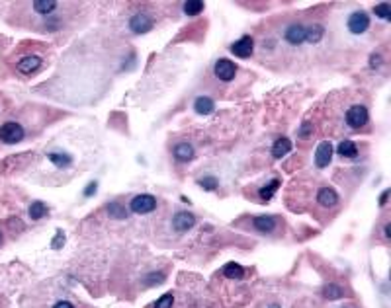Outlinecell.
I'll return each mask as SVG.
<instances>
[{"label": "cell", "instance_id": "1", "mask_svg": "<svg viewBox=\"0 0 391 308\" xmlns=\"http://www.w3.org/2000/svg\"><path fill=\"white\" fill-rule=\"evenodd\" d=\"M370 115H368V110L364 106H352L348 111H346V123L352 127V129H360L368 123Z\"/></svg>", "mask_w": 391, "mask_h": 308}, {"label": "cell", "instance_id": "2", "mask_svg": "<svg viewBox=\"0 0 391 308\" xmlns=\"http://www.w3.org/2000/svg\"><path fill=\"white\" fill-rule=\"evenodd\" d=\"M0 139H2V143H6V145L20 143V141L24 139V129H22V125H18V123H14V121L4 123V125L0 127Z\"/></svg>", "mask_w": 391, "mask_h": 308}, {"label": "cell", "instance_id": "3", "mask_svg": "<svg viewBox=\"0 0 391 308\" xmlns=\"http://www.w3.org/2000/svg\"><path fill=\"white\" fill-rule=\"evenodd\" d=\"M155 207H157V199L153 195H137L131 199V211L137 215L151 213V211H155Z\"/></svg>", "mask_w": 391, "mask_h": 308}, {"label": "cell", "instance_id": "4", "mask_svg": "<svg viewBox=\"0 0 391 308\" xmlns=\"http://www.w3.org/2000/svg\"><path fill=\"white\" fill-rule=\"evenodd\" d=\"M213 72H215V76H217L219 80L229 82V80L235 78V74H237V66H235L231 61H227V59H219V61L215 63V66H213Z\"/></svg>", "mask_w": 391, "mask_h": 308}, {"label": "cell", "instance_id": "5", "mask_svg": "<svg viewBox=\"0 0 391 308\" xmlns=\"http://www.w3.org/2000/svg\"><path fill=\"white\" fill-rule=\"evenodd\" d=\"M370 27V18L366 12H354L348 18V29L352 33H364Z\"/></svg>", "mask_w": 391, "mask_h": 308}, {"label": "cell", "instance_id": "6", "mask_svg": "<svg viewBox=\"0 0 391 308\" xmlns=\"http://www.w3.org/2000/svg\"><path fill=\"white\" fill-rule=\"evenodd\" d=\"M129 27H131V31H135V33H147V31L153 27V20H151L147 14H135V16L129 20Z\"/></svg>", "mask_w": 391, "mask_h": 308}, {"label": "cell", "instance_id": "7", "mask_svg": "<svg viewBox=\"0 0 391 308\" xmlns=\"http://www.w3.org/2000/svg\"><path fill=\"white\" fill-rule=\"evenodd\" d=\"M252 49H254V43H252L250 37H241L239 41H235V43L231 45V51H233L237 57H241V59L250 57V55H252Z\"/></svg>", "mask_w": 391, "mask_h": 308}, {"label": "cell", "instance_id": "8", "mask_svg": "<svg viewBox=\"0 0 391 308\" xmlns=\"http://www.w3.org/2000/svg\"><path fill=\"white\" fill-rule=\"evenodd\" d=\"M331 158H333V147H331L329 141H323V143L317 147V153H315V164H317L319 168H325V166H329Z\"/></svg>", "mask_w": 391, "mask_h": 308}, {"label": "cell", "instance_id": "9", "mask_svg": "<svg viewBox=\"0 0 391 308\" xmlns=\"http://www.w3.org/2000/svg\"><path fill=\"white\" fill-rule=\"evenodd\" d=\"M286 41L292 43V45H299L305 41V25H299V23H293L286 29Z\"/></svg>", "mask_w": 391, "mask_h": 308}, {"label": "cell", "instance_id": "10", "mask_svg": "<svg viewBox=\"0 0 391 308\" xmlns=\"http://www.w3.org/2000/svg\"><path fill=\"white\" fill-rule=\"evenodd\" d=\"M194 222H196L194 215H190V213H178L174 217V220H172V224H174V228L178 232H186L188 228L194 226Z\"/></svg>", "mask_w": 391, "mask_h": 308}, {"label": "cell", "instance_id": "11", "mask_svg": "<svg viewBox=\"0 0 391 308\" xmlns=\"http://www.w3.org/2000/svg\"><path fill=\"white\" fill-rule=\"evenodd\" d=\"M39 66H41V59H39V57H24V59L18 63V70L24 72V74H31V72H35Z\"/></svg>", "mask_w": 391, "mask_h": 308}, {"label": "cell", "instance_id": "12", "mask_svg": "<svg viewBox=\"0 0 391 308\" xmlns=\"http://www.w3.org/2000/svg\"><path fill=\"white\" fill-rule=\"evenodd\" d=\"M317 199H319V203H321L323 207H335L337 201H339V195H337L335 189H331V187H323V189H319Z\"/></svg>", "mask_w": 391, "mask_h": 308}, {"label": "cell", "instance_id": "13", "mask_svg": "<svg viewBox=\"0 0 391 308\" xmlns=\"http://www.w3.org/2000/svg\"><path fill=\"white\" fill-rule=\"evenodd\" d=\"M254 228L260 230V232H272L276 228V219L274 217H266V215H260L254 219Z\"/></svg>", "mask_w": 391, "mask_h": 308}, {"label": "cell", "instance_id": "14", "mask_svg": "<svg viewBox=\"0 0 391 308\" xmlns=\"http://www.w3.org/2000/svg\"><path fill=\"white\" fill-rule=\"evenodd\" d=\"M290 151H292L290 139L282 137V139H278V141L274 143V147H272V156H274V158H282V156H286Z\"/></svg>", "mask_w": 391, "mask_h": 308}, {"label": "cell", "instance_id": "15", "mask_svg": "<svg viewBox=\"0 0 391 308\" xmlns=\"http://www.w3.org/2000/svg\"><path fill=\"white\" fill-rule=\"evenodd\" d=\"M174 158L180 160V162H188L194 158V149L188 145V143H180L176 149H174Z\"/></svg>", "mask_w": 391, "mask_h": 308}, {"label": "cell", "instance_id": "16", "mask_svg": "<svg viewBox=\"0 0 391 308\" xmlns=\"http://www.w3.org/2000/svg\"><path fill=\"white\" fill-rule=\"evenodd\" d=\"M323 33H325V29H323L319 23L309 25V27H305V41H309V43H319V41L323 39Z\"/></svg>", "mask_w": 391, "mask_h": 308}, {"label": "cell", "instance_id": "17", "mask_svg": "<svg viewBox=\"0 0 391 308\" xmlns=\"http://www.w3.org/2000/svg\"><path fill=\"white\" fill-rule=\"evenodd\" d=\"M194 108L199 115H207V113L213 111V100H209V98H205V96H199L194 102Z\"/></svg>", "mask_w": 391, "mask_h": 308}, {"label": "cell", "instance_id": "18", "mask_svg": "<svg viewBox=\"0 0 391 308\" xmlns=\"http://www.w3.org/2000/svg\"><path fill=\"white\" fill-rule=\"evenodd\" d=\"M223 275L225 277H229V279H241L243 275H244V269L239 265V264H227L225 267H223Z\"/></svg>", "mask_w": 391, "mask_h": 308}, {"label": "cell", "instance_id": "19", "mask_svg": "<svg viewBox=\"0 0 391 308\" xmlns=\"http://www.w3.org/2000/svg\"><path fill=\"white\" fill-rule=\"evenodd\" d=\"M339 154L344 156V158H354L358 154V147L352 143V141H342L339 145Z\"/></svg>", "mask_w": 391, "mask_h": 308}, {"label": "cell", "instance_id": "20", "mask_svg": "<svg viewBox=\"0 0 391 308\" xmlns=\"http://www.w3.org/2000/svg\"><path fill=\"white\" fill-rule=\"evenodd\" d=\"M55 6H57V2H53V0H37V2H33V10L37 14H51L55 10Z\"/></svg>", "mask_w": 391, "mask_h": 308}, {"label": "cell", "instance_id": "21", "mask_svg": "<svg viewBox=\"0 0 391 308\" xmlns=\"http://www.w3.org/2000/svg\"><path fill=\"white\" fill-rule=\"evenodd\" d=\"M45 215H47V207H45L41 201H35V203L29 205V217H31L33 220H39V219L45 217Z\"/></svg>", "mask_w": 391, "mask_h": 308}, {"label": "cell", "instance_id": "22", "mask_svg": "<svg viewBox=\"0 0 391 308\" xmlns=\"http://www.w3.org/2000/svg\"><path fill=\"white\" fill-rule=\"evenodd\" d=\"M278 187H280V179H272V181H270L266 187H262V189L258 191V193H260V199H264V201H266V199H270Z\"/></svg>", "mask_w": 391, "mask_h": 308}, {"label": "cell", "instance_id": "23", "mask_svg": "<svg viewBox=\"0 0 391 308\" xmlns=\"http://www.w3.org/2000/svg\"><path fill=\"white\" fill-rule=\"evenodd\" d=\"M201 10H203V2H199V0H188V2L184 4V12L190 14V16L199 14Z\"/></svg>", "mask_w": 391, "mask_h": 308}, {"label": "cell", "instance_id": "24", "mask_svg": "<svg viewBox=\"0 0 391 308\" xmlns=\"http://www.w3.org/2000/svg\"><path fill=\"white\" fill-rule=\"evenodd\" d=\"M49 160L53 162V164H57L59 168H63V166H69L73 160H71V156H67V154H57V153H51L49 154Z\"/></svg>", "mask_w": 391, "mask_h": 308}, {"label": "cell", "instance_id": "25", "mask_svg": "<svg viewBox=\"0 0 391 308\" xmlns=\"http://www.w3.org/2000/svg\"><path fill=\"white\" fill-rule=\"evenodd\" d=\"M323 295H325L327 299H331V301H333V299H341V297H342V289L337 287V285H329V287L325 289Z\"/></svg>", "mask_w": 391, "mask_h": 308}, {"label": "cell", "instance_id": "26", "mask_svg": "<svg viewBox=\"0 0 391 308\" xmlns=\"http://www.w3.org/2000/svg\"><path fill=\"white\" fill-rule=\"evenodd\" d=\"M172 303H174V297L172 295H165V297H161L155 303V308H172Z\"/></svg>", "mask_w": 391, "mask_h": 308}, {"label": "cell", "instance_id": "27", "mask_svg": "<svg viewBox=\"0 0 391 308\" xmlns=\"http://www.w3.org/2000/svg\"><path fill=\"white\" fill-rule=\"evenodd\" d=\"M390 4L388 2H384V4H380V6H376V16H380V18H384V20H388L390 18Z\"/></svg>", "mask_w": 391, "mask_h": 308}, {"label": "cell", "instance_id": "28", "mask_svg": "<svg viewBox=\"0 0 391 308\" xmlns=\"http://www.w3.org/2000/svg\"><path fill=\"white\" fill-rule=\"evenodd\" d=\"M108 211L114 215V217H118V219H122V217H125V209H122L118 203H112L110 207H108Z\"/></svg>", "mask_w": 391, "mask_h": 308}, {"label": "cell", "instance_id": "29", "mask_svg": "<svg viewBox=\"0 0 391 308\" xmlns=\"http://www.w3.org/2000/svg\"><path fill=\"white\" fill-rule=\"evenodd\" d=\"M199 183H201L203 189H215L217 187V179L215 177H203Z\"/></svg>", "mask_w": 391, "mask_h": 308}, {"label": "cell", "instance_id": "30", "mask_svg": "<svg viewBox=\"0 0 391 308\" xmlns=\"http://www.w3.org/2000/svg\"><path fill=\"white\" fill-rule=\"evenodd\" d=\"M145 283H147V285H153V283H163V273H157V275L153 273V275H149V279H147Z\"/></svg>", "mask_w": 391, "mask_h": 308}, {"label": "cell", "instance_id": "31", "mask_svg": "<svg viewBox=\"0 0 391 308\" xmlns=\"http://www.w3.org/2000/svg\"><path fill=\"white\" fill-rule=\"evenodd\" d=\"M309 131H311V123H303L301 125V129H299V137H303V139H307V135H309Z\"/></svg>", "mask_w": 391, "mask_h": 308}, {"label": "cell", "instance_id": "32", "mask_svg": "<svg viewBox=\"0 0 391 308\" xmlns=\"http://www.w3.org/2000/svg\"><path fill=\"white\" fill-rule=\"evenodd\" d=\"M61 242H65V236H63V232H57V236H55V240H53V248H61V246H59Z\"/></svg>", "mask_w": 391, "mask_h": 308}, {"label": "cell", "instance_id": "33", "mask_svg": "<svg viewBox=\"0 0 391 308\" xmlns=\"http://www.w3.org/2000/svg\"><path fill=\"white\" fill-rule=\"evenodd\" d=\"M53 308H74L71 303H67V301H59V303H55Z\"/></svg>", "mask_w": 391, "mask_h": 308}, {"label": "cell", "instance_id": "34", "mask_svg": "<svg viewBox=\"0 0 391 308\" xmlns=\"http://www.w3.org/2000/svg\"><path fill=\"white\" fill-rule=\"evenodd\" d=\"M388 197H390V189H386V191L382 193V199H380V205H386V203H388Z\"/></svg>", "mask_w": 391, "mask_h": 308}, {"label": "cell", "instance_id": "35", "mask_svg": "<svg viewBox=\"0 0 391 308\" xmlns=\"http://www.w3.org/2000/svg\"><path fill=\"white\" fill-rule=\"evenodd\" d=\"M94 191H96V183H90V185L86 187V191H84V193H86V195H90V193H94Z\"/></svg>", "mask_w": 391, "mask_h": 308}, {"label": "cell", "instance_id": "36", "mask_svg": "<svg viewBox=\"0 0 391 308\" xmlns=\"http://www.w3.org/2000/svg\"><path fill=\"white\" fill-rule=\"evenodd\" d=\"M270 308H280V307H270Z\"/></svg>", "mask_w": 391, "mask_h": 308}, {"label": "cell", "instance_id": "37", "mask_svg": "<svg viewBox=\"0 0 391 308\" xmlns=\"http://www.w3.org/2000/svg\"><path fill=\"white\" fill-rule=\"evenodd\" d=\"M0 240H2V236H0Z\"/></svg>", "mask_w": 391, "mask_h": 308}]
</instances>
